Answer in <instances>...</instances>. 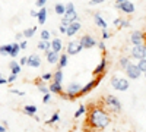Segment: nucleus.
I'll return each mask as SVG.
<instances>
[{
    "label": "nucleus",
    "mask_w": 146,
    "mask_h": 132,
    "mask_svg": "<svg viewBox=\"0 0 146 132\" xmlns=\"http://www.w3.org/2000/svg\"><path fill=\"white\" fill-rule=\"evenodd\" d=\"M107 66H108V62H107V59L105 57H102L101 59V62L96 65V68L94 69V72H92V75L94 76H98V75H104L105 74V70H107Z\"/></svg>",
    "instance_id": "nucleus-12"
},
{
    "label": "nucleus",
    "mask_w": 146,
    "mask_h": 132,
    "mask_svg": "<svg viewBox=\"0 0 146 132\" xmlns=\"http://www.w3.org/2000/svg\"><path fill=\"white\" fill-rule=\"evenodd\" d=\"M19 65H21V66L27 65V57H21V60H19Z\"/></svg>",
    "instance_id": "nucleus-49"
},
{
    "label": "nucleus",
    "mask_w": 146,
    "mask_h": 132,
    "mask_svg": "<svg viewBox=\"0 0 146 132\" xmlns=\"http://www.w3.org/2000/svg\"><path fill=\"white\" fill-rule=\"evenodd\" d=\"M145 40H146V35H145Z\"/></svg>",
    "instance_id": "nucleus-56"
},
{
    "label": "nucleus",
    "mask_w": 146,
    "mask_h": 132,
    "mask_svg": "<svg viewBox=\"0 0 146 132\" xmlns=\"http://www.w3.org/2000/svg\"><path fill=\"white\" fill-rule=\"evenodd\" d=\"M124 70H126L127 78H130V79H139V78H140V75H142V70L139 69L137 63L135 65V63H131V62H130Z\"/></svg>",
    "instance_id": "nucleus-5"
},
{
    "label": "nucleus",
    "mask_w": 146,
    "mask_h": 132,
    "mask_svg": "<svg viewBox=\"0 0 146 132\" xmlns=\"http://www.w3.org/2000/svg\"><path fill=\"white\" fill-rule=\"evenodd\" d=\"M88 122H89L91 128H94V129H105L110 123H111V117H110V115L104 109L94 107L89 112Z\"/></svg>",
    "instance_id": "nucleus-1"
},
{
    "label": "nucleus",
    "mask_w": 146,
    "mask_h": 132,
    "mask_svg": "<svg viewBox=\"0 0 146 132\" xmlns=\"http://www.w3.org/2000/svg\"><path fill=\"white\" fill-rule=\"evenodd\" d=\"M36 88H38V91L42 92V94L50 92V91H48V87H45V84H38V87H36Z\"/></svg>",
    "instance_id": "nucleus-36"
},
{
    "label": "nucleus",
    "mask_w": 146,
    "mask_h": 132,
    "mask_svg": "<svg viewBox=\"0 0 146 132\" xmlns=\"http://www.w3.org/2000/svg\"><path fill=\"white\" fill-rule=\"evenodd\" d=\"M54 12H56L57 15H63V13H64V5H63V3H56Z\"/></svg>",
    "instance_id": "nucleus-31"
},
{
    "label": "nucleus",
    "mask_w": 146,
    "mask_h": 132,
    "mask_svg": "<svg viewBox=\"0 0 146 132\" xmlns=\"http://www.w3.org/2000/svg\"><path fill=\"white\" fill-rule=\"evenodd\" d=\"M102 2H105V0H91V2H89V5L95 6V5H100V3H102Z\"/></svg>",
    "instance_id": "nucleus-45"
},
{
    "label": "nucleus",
    "mask_w": 146,
    "mask_h": 132,
    "mask_svg": "<svg viewBox=\"0 0 146 132\" xmlns=\"http://www.w3.org/2000/svg\"><path fill=\"white\" fill-rule=\"evenodd\" d=\"M12 50V44H3V46H0V54L2 56H9Z\"/></svg>",
    "instance_id": "nucleus-28"
},
{
    "label": "nucleus",
    "mask_w": 146,
    "mask_h": 132,
    "mask_svg": "<svg viewBox=\"0 0 146 132\" xmlns=\"http://www.w3.org/2000/svg\"><path fill=\"white\" fill-rule=\"evenodd\" d=\"M16 78H18V75H15V74H10V75L7 76V82H15V81H16Z\"/></svg>",
    "instance_id": "nucleus-43"
},
{
    "label": "nucleus",
    "mask_w": 146,
    "mask_h": 132,
    "mask_svg": "<svg viewBox=\"0 0 146 132\" xmlns=\"http://www.w3.org/2000/svg\"><path fill=\"white\" fill-rule=\"evenodd\" d=\"M129 63H130L129 57H121V59H120V63H118V65H120V68H121V69H126Z\"/></svg>",
    "instance_id": "nucleus-34"
},
{
    "label": "nucleus",
    "mask_w": 146,
    "mask_h": 132,
    "mask_svg": "<svg viewBox=\"0 0 146 132\" xmlns=\"http://www.w3.org/2000/svg\"><path fill=\"white\" fill-rule=\"evenodd\" d=\"M102 76L104 75H98V76H95L92 81H89L86 85H82V88H80V92H79V95H85V94H88L89 91H92L98 84L101 82V79H102Z\"/></svg>",
    "instance_id": "nucleus-7"
},
{
    "label": "nucleus",
    "mask_w": 146,
    "mask_h": 132,
    "mask_svg": "<svg viewBox=\"0 0 146 132\" xmlns=\"http://www.w3.org/2000/svg\"><path fill=\"white\" fill-rule=\"evenodd\" d=\"M137 66H139V69L142 70V74H143V72L146 70V57H143V59H139Z\"/></svg>",
    "instance_id": "nucleus-33"
},
{
    "label": "nucleus",
    "mask_w": 146,
    "mask_h": 132,
    "mask_svg": "<svg viewBox=\"0 0 146 132\" xmlns=\"http://www.w3.org/2000/svg\"><path fill=\"white\" fill-rule=\"evenodd\" d=\"M83 50V47H82V44L79 43V40L76 41V40H72L69 44H67V47H66V53L69 54V56H75V54H78V53H80Z\"/></svg>",
    "instance_id": "nucleus-8"
},
{
    "label": "nucleus",
    "mask_w": 146,
    "mask_h": 132,
    "mask_svg": "<svg viewBox=\"0 0 146 132\" xmlns=\"http://www.w3.org/2000/svg\"><path fill=\"white\" fill-rule=\"evenodd\" d=\"M96 46H98V49H100L101 52H105V50H107V47H105L104 41H100V43H96Z\"/></svg>",
    "instance_id": "nucleus-42"
},
{
    "label": "nucleus",
    "mask_w": 146,
    "mask_h": 132,
    "mask_svg": "<svg viewBox=\"0 0 146 132\" xmlns=\"http://www.w3.org/2000/svg\"><path fill=\"white\" fill-rule=\"evenodd\" d=\"M35 32H36V27H31V28H27L22 34H23V38H31V37H34Z\"/></svg>",
    "instance_id": "nucleus-27"
},
{
    "label": "nucleus",
    "mask_w": 146,
    "mask_h": 132,
    "mask_svg": "<svg viewBox=\"0 0 146 132\" xmlns=\"http://www.w3.org/2000/svg\"><path fill=\"white\" fill-rule=\"evenodd\" d=\"M63 18L69 22H73V21H79V15H78V12L76 9L73 7V9H69V10H64V13H63Z\"/></svg>",
    "instance_id": "nucleus-15"
},
{
    "label": "nucleus",
    "mask_w": 146,
    "mask_h": 132,
    "mask_svg": "<svg viewBox=\"0 0 146 132\" xmlns=\"http://www.w3.org/2000/svg\"><path fill=\"white\" fill-rule=\"evenodd\" d=\"M143 75H145V78H146V70H145V72H143Z\"/></svg>",
    "instance_id": "nucleus-55"
},
{
    "label": "nucleus",
    "mask_w": 146,
    "mask_h": 132,
    "mask_svg": "<svg viewBox=\"0 0 146 132\" xmlns=\"http://www.w3.org/2000/svg\"><path fill=\"white\" fill-rule=\"evenodd\" d=\"M45 54H47V62L50 63V65H56V63L58 62V56H60V53L53 52V50H48Z\"/></svg>",
    "instance_id": "nucleus-19"
},
{
    "label": "nucleus",
    "mask_w": 146,
    "mask_h": 132,
    "mask_svg": "<svg viewBox=\"0 0 146 132\" xmlns=\"http://www.w3.org/2000/svg\"><path fill=\"white\" fill-rule=\"evenodd\" d=\"M19 46H21V50H25V49H27V46H28L27 40H23V41H21V43H19Z\"/></svg>",
    "instance_id": "nucleus-44"
},
{
    "label": "nucleus",
    "mask_w": 146,
    "mask_h": 132,
    "mask_svg": "<svg viewBox=\"0 0 146 132\" xmlns=\"http://www.w3.org/2000/svg\"><path fill=\"white\" fill-rule=\"evenodd\" d=\"M5 84H7V78H3L0 74V85H5Z\"/></svg>",
    "instance_id": "nucleus-46"
},
{
    "label": "nucleus",
    "mask_w": 146,
    "mask_h": 132,
    "mask_svg": "<svg viewBox=\"0 0 146 132\" xmlns=\"http://www.w3.org/2000/svg\"><path fill=\"white\" fill-rule=\"evenodd\" d=\"M66 28H67V27L60 25V27H58V32H60V34H66Z\"/></svg>",
    "instance_id": "nucleus-47"
},
{
    "label": "nucleus",
    "mask_w": 146,
    "mask_h": 132,
    "mask_svg": "<svg viewBox=\"0 0 146 132\" xmlns=\"http://www.w3.org/2000/svg\"><path fill=\"white\" fill-rule=\"evenodd\" d=\"M120 21H121V18H117V19H114V25H118V23H120Z\"/></svg>",
    "instance_id": "nucleus-52"
},
{
    "label": "nucleus",
    "mask_w": 146,
    "mask_h": 132,
    "mask_svg": "<svg viewBox=\"0 0 146 132\" xmlns=\"http://www.w3.org/2000/svg\"><path fill=\"white\" fill-rule=\"evenodd\" d=\"M53 81L56 82H63V69H57L56 72H53Z\"/></svg>",
    "instance_id": "nucleus-25"
},
{
    "label": "nucleus",
    "mask_w": 146,
    "mask_h": 132,
    "mask_svg": "<svg viewBox=\"0 0 146 132\" xmlns=\"http://www.w3.org/2000/svg\"><path fill=\"white\" fill-rule=\"evenodd\" d=\"M130 54L131 57H135V59H143L146 57V44L142 43V44H135L133 46V49L130 50Z\"/></svg>",
    "instance_id": "nucleus-6"
},
{
    "label": "nucleus",
    "mask_w": 146,
    "mask_h": 132,
    "mask_svg": "<svg viewBox=\"0 0 146 132\" xmlns=\"http://www.w3.org/2000/svg\"><path fill=\"white\" fill-rule=\"evenodd\" d=\"M115 9L121 10V12H124V13L130 15L135 12V3H131L130 0H124V2H121V3H115Z\"/></svg>",
    "instance_id": "nucleus-10"
},
{
    "label": "nucleus",
    "mask_w": 146,
    "mask_h": 132,
    "mask_svg": "<svg viewBox=\"0 0 146 132\" xmlns=\"http://www.w3.org/2000/svg\"><path fill=\"white\" fill-rule=\"evenodd\" d=\"M10 92L12 94H16V95H25V91H21V90H16V88H12Z\"/></svg>",
    "instance_id": "nucleus-40"
},
{
    "label": "nucleus",
    "mask_w": 146,
    "mask_h": 132,
    "mask_svg": "<svg viewBox=\"0 0 146 132\" xmlns=\"http://www.w3.org/2000/svg\"><path fill=\"white\" fill-rule=\"evenodd\" d=\"M69 23H70L69 21H66L64 18H62V25H64V27H69Z\"/></svg>",
    "instance_id": "nucleus-50"
},
{
    "label": "nucleus",
    "mask_w": 146,
    "mask_h": 132,
    "mask_svg": "<svg viewBox=\"0 0 146 132\" xmlns=\"http://www.w3.org/2000/svg\"><path fill=\"white\" fill-rule=\"evenodd\" d=\"M22 110H23V113H25V115H28L29 117H32L34 115H36V112H38V107H36L35 104H27Z\"/></svg>",
    "instance_id": "nucleus-20"
},
{
    "label": "nucleus",
    "mask_w": 146,
    "mask_h": 132,
    "mask_svg": "<svg viewBox=\"0 0 146 132\" xmlns=\"http://www.w3.org/2000/svg\"><path fill=\"white\" fill-rule=\"evenodd\" d=\"M42 101H44L45 104H47V103H50V101H51V92H45V94H44Z\"/></svg>",
    "instance_id": "nucleus-38"
},
{
    "label": "nucleus",
    "mask_w": 146,
    "mask_h": 132,
    "mask_svg": "<svg viewBox=\"0 0 146 132\" xmlns=\"http://www.w3.org/2000/svg\"><path fill=\"white\" fill-rule=\"evenodd\" d=\"M67 60H69V54H67V53H62V54L58 56V62H57L58 68H60V69L66 68V66H67Z\"/></svg>",
    "instance_id": "nucleus-24"
},
{
    "label": "nucleus",
    "mask_w": 146,
    "mask_h": 132,
    "mask_svg": "<svg viewBox=\"0 0 146 132\" xmlns=\"http://www.w3.org/2000/svg\"><path fill=\"white\" fill-rule=\"evenodd\" d=\"M48 91H50L51 94H63V85H62V82L53 81V84L48 87Z\"/></svg>",
    "instance_id": "nucleus-18"
},
{
    "label": "nucleus",
    "mask_w": 146,
    "mask_h": 132,
    "mask_svg": "<svg viewBox=\"0 0 146 132\" xmlns=\"http://www.w3.org/2000/svg\"><path fill=\"white\" fill-rule=\"evenodd\" d=\"M130 43L135 46V44H142L145 43V34L142 31H133L130 34Z\"/></svg>",
    "instance_id": "nucleus-13"
},
{
    "label": "nucleus",
    "mask_w": 146,
    "mask_h": 132,
    "mask_svg": "<svg viewBox=\"0 0 146 132\" xmlns=\"http://www.w3.org/2000/svg\"><path fill=\"white\" fill-rule=\"evenodd\" d=\"M110 84H111V87H113L115 91H127L129 87H130L129 79L120 78V76H113L111 81H110Z\"/></svg>",
    "instance_id": "nucleus-2"
},
{
    "label": "nucleus",
    "mask_w": 146,
    "mask_h": 132,
    "mask_svg": "<svg viewBox=\"0 0 146 132\" xmlns=\"http://www.w3.org/2000/svg\"><path fill=\"white\" fill-rule=\"evenodd\" d=\"M47 13H48V10H47L45 6L40 7L38 13H36V19H38V23H40V25H44V23H45V21H47Z\"/></svg>",
    "instance_id": "nucleus-17"
},
{
    "label": "nucleus",
    "mask_w": 146,
    "mask_h": 132,
    "mask_svg": "<svg viewBox=\"0 0 146 132\" xmlns=\"http://www.w3.org/2000/svg\"><path fill=\"white\" fill-rule=\"evenodd\" d=\"M80 88L82 85L79 82H70L66 88V94H62L63 98H76L80 92Z\"/></svg>",
    "instance_id": "nucleus-3"
},
{
    "label": "nucleus",
    "mask_w": 146,
    "mask_h": 132,
    "mask_svg": "<svg viewBox=\"0 0 146 132\" xmlns=\"http://www.w3.org/2000/svg\"><path fill=\"white\" fill-rule=\"evenodd\" d=\"M118 27H121V28H129V27H130V21H127V19H121L120 23H118Z\"/></svg>",
    "instance_id": "nucleus-37"
},
{
    "label": "nucleus",
    "mask_w": 146,
    "mask_h": 132,
    "mask_svg": "<svg viewBox=\"0 0 146 132\" xmlns=\"http://www.w3.org/2000/svg\"><path fill=\"white\" fill-rule=\"evenodd\" d=\"M110 37H111V34L108 32V29H107V28H104V29H102V38H104V40H107V38H110Z\"/></svg>",
    "instance_id": "nucleus-41"
},
{
    "label": "nucleus",
    "mask_w": 146,
    "mask_h": 132,
    "mask_svg": "<svg viewBox=\"0 0 146 132\" xmlns=\"http://www.w3.org/2000/svg\"><path fill=\"white\" fill-rule=\"evenodd\" d=\"M105 104H107V107L110 110H113L115 113L121 112V103H120V100L115 97V95H107L105 97Z\"/></svg>",
    "instance_id": "nucleus-4"
},
{
    "label": "nucleus",
    "mask_w": 146,
    "mask_h": 132,
    "mask_svg": "<svg viewBox=\"0 0 146 132\" xmlns=\"http://www.w3.org/2000/svg\"><path fill=\"white\" fill-rule=\"evenodd\" d=\"M36 13H38V12H36V10H34V9H32V10L29 12V15H31L32 18H36Z\"/></svg>",
    "instance_id": "nucleus-51"
},
{
    "label": "nucleus",
    "mask_w": 146,
    "mask_h": 132,
    "mask_svg": "<svg viewBox=\"0 0 146 132\" xmlns=\"http://www.w3.org/2000/svg\"><path fill=\"white\" fill-rule=\"evenodd\" d=\"M21 38H23V34H22V32H18V34L15 35V40H16V41H19Z\"/></svg>",
    "instance_id": "nucleus-48"
},
{
    "label": "nucleus",
    "mask_w": 146,
    "mask_h": 132,
    "mask_svg": "<svg viewBox=\"0 0 146 132\" xmlns=\"http://www.w3.org/2000/svg\"><path fill=\"white\" fill-rule=\"evenodd\" d=\"M79 43L82 44V47H83V50L85 49H92V47H95L96 46V40L92 37V35H89V34H85V35H82V37L79 38Z\"/></svg>",
    "instance_id": "nucleus-9"
},
{
    "label": "nucleus",
    "mask_w": 146,
    "mask_h": 132,
    "mask_svg": "<svg viewBox=\"0 0 146 132\" xmlns=\"http://www.w3.org/2000/svg\"><path fill=\"white\" fill-rule=\"evenodd\" d=\"M51 32L48 31V29H42L41 31V40H51Z\"/></svg>",
    "instance_id": "nucleus-32"
},
{
    "label": "nucleus",
    "mask_w": 146,
    "mask_h": 132,
    "mask_svg": "<svg viewBox=\"0 0 146 132\" xmlns=\"http://www.w3.org/2000/svg\"><path fill=\"white\" fill-rule=\"evenodd\" d=\"M50 47H51V50H53V52L60 53V52L63 50V41H62V38L54 37L53 40H50Z\"/></svg>",
    "instance_id": "nucleus-16"
},
{
    "label": "nucleus",
    "mask_w": 146,
    "mask_h": 132,
    "mask_svg": "<svg viewBox=\"0 0 146 132\" xmlns=\"http://www.w3.org/2000/svg\"><path fill=\"white\" fill-rule=\"evenodd\" d=\"M6 131V126H3V125H0V132H5Z\"/></svg>",
    "instance_id": "nucleus-53"
},
{
    "label": "nucleus",
    "mask_w": 146,
    "mask_h": 132,
    "mask_svg": "<svg viewBox=\"0 0 146 132\" xmlns=\"http://www.w3.org/2000/svg\"><path fill=\"white\" fill-rule=\"evenodd\" d=\"M27 65L29 68H40L41 66V57L38 54H29L27 57Z\"/></svg>",
    "instance_id": "nucleus-14"
},
{
    "label": "nucleus",
    "mask_w": 146,
    "mask_h": 132,
    "mask_svg": "<svg viewBox=\"0 0 146 132\" xmlns=\"http://www.w3.org/2000/svg\"><path fill=\"white\" fill-rule=\"evenodd\" d=\"M94 21H95V23H96V27H100L101 29H104V28H108L107 27V22L102 19V16L96 12V13H94Z\"/></svg>",
    "instance_id": "nucleus-22"
},
{
    "label": "nucleus",
    "mask_w": 146,
    "mask_h": 132,
    "mask_svg": "<svg viewBox=\"0 0 146 132\" xmlns=\"http://www.w3.org/2000/svg\"><path fill=\"white\" fill-rule=\"evenodd\" d=\"M58 121H60V113H58V112H54V113H53V116H51V117L47 121V125H53V123H57Z\"/></svg>",
    "instance_id": "nucleus-29"
},
{
    "label": "nucleus",
    "mask_w": 146,
    "mask_h": 132,
    "mask_svg": "<svg viewBox=\"0 0 146 132\" xmlns=\"http://www.w3.org/2000/svg\"><path fill=\"white\" fill-rule=\"evenodd\" d=\"M36 47H38V50H42V52H48V50H51V47H50V40H40L38 44H36Z\"/></svg>",
    "instance_id": "nucleus-23"
},
{
    "label": "nucleus",
    "mask_w": 146,
    "mask_h": 132,
    "mask_svg": "<svg viewBox=\"0 0 146 132\" xmlns=\"http://www.w3.org/2000/svg\"><path fill=\"white\" fill-rule=\"evenodd\" d=\"M80 28H82L80 22L79 21H73V22L69 23V27L66 28V35L67 37H73V35H76V32L80 31Z\"/></svg>",
    "instance_id": "nucleus-11"
},
{
    "label": "nucleus",
    "mask_w": 146,
    "mask_h": 132,
    "mask_svg": "<svg viewBox=\"0 0 146 132\" xmlns=\"http://www.w3.org/2000/svg\"><path fill=\"white\" fill-rule=\"evenodd\" d=\"M85 113H86V106H85V104H80V106L78 107V110L75 112V119L80 117V116L85 115Z\"/></svg>",
    "instance_id": "nucleus-30"
},
{
    "label": "nucleus",
    "mask_w": 146,
    "mask_h": 132,
    "mask_svg": "<svg viewBox=\"0 0 146 132\" xmlns=\"http://www.w3.org/2000/svg\"><path fill=\"white\" fill-rule=\"evenodd\" d=\"M19 52H21V46H19V43L16 41V43H13V44H12V50H10L9 56H10V57H16Z\"/></svg>",
    "instance_id": "nucleus-26"
},
{
    "label": "nucleus",
    "mask_w": 146,
    "mask_h": 132,
    "mask_svg": "<svg viewBox=\"0 0 146 132\" xmlns=\"http://www.w3.org/2000/svg\"><path fill=\"white\" fill-rule=\"evenodd\" d=\"M9 69H10V74H15V75H19L21 72H22V66L16 60H12L9 63Z\"/></svg>",
    "instance_id": "nucleus-21"
},
{
    "label": "nucleus",
    "mask_w": 146,
    "mask_h": 132,
    "mask_svg": "<svg viewBox=\"0 0 146 132\" xmlns=\"http://www.w3.org/2000/svg\"><path fill=\"white\" fill-rule=\"evenodd\" d=\"M45 3H47V0H35L36 7H42V6H45Z\"/></svg>",
    "instance_id": "nucleus-39"
},
{
    "label": "nucleus",
    "mask_w": 146,
    "mask_h": 132,
    "mask_svg": "<svg viewBox=\"0 0 146 132\" xmlns=\"http://www.w3.org/2000/svg\"><path fill=\"white\" fill-rule=\"evenodd\" d=\"M41 79H42V81H50V79H53V72H45V74H42V75H41Z\"/></svg>",
    "instance_id": "nucleus-35"
},
{
    "label": "nucleus",
    "mask_w": 146,
    "mask_h": 132,
    "mask_svg": "<svg viewBox=\"0 0 146 132\" xmlns=\"http://www.w3.org/2000/svg\"><path fill=\"white\" fill-rule=\"evenodd\" d=\"M115 2H117V3H121V2H124V0H115Z\"/></svg>",
    "instance_id": "nucleus-54"
}]
</instances>
